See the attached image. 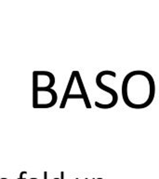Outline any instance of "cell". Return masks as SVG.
Wrapping results in <instances>:
<instances>
[{"label":"cell","mask_w":159,"mask_h":179,"mask_svg":"<svg viewBox=\"0 0 159 179\" xmlns=\"http://www.w3.org/2000/svg\"><path fill=\"white\" fill-rule=\"evenodd\" d=\"M155 94L153 77L145 71L136 70L126 75L122 83V96L125 104L135 109L149 106Z\"/></svg>","instance_id":"6da1fadb"},{"label":"cell","mask_w":159,"mask_h":179,"mask_svg":"<svg viewBox=\"0 0 159 179\" xmlns=\"http://www.w3.org/2000/svg\"><path fill=\"white\" fill-rule=\"evenodd\" d=\"M26 173H27L26 172H21V174H20V177H19V179H24V178H23V176H24Z\"/></svg>","instance_id":"277c9868"},{"label":"cell","mask_w":159,"mask_h":179,"mask_svg":"<svg viewBox=\"0 0 159 179\" xmlns=\"http://www.w3.org/2000/svg\"><path fill=\"white\" fill-rule=\"evenodd\" d=\"M44 179H48V173L44 172Z\"/></svg>","instance_id":"5b68a950"},{"label":"cell","mask_w":159,"mask_h":179,"mask_svg":"<svg viewBox=\"0 0 159 179\" xmlns=\"http://www.w3.org/2000/svg\"><path fill=\"white\" fill-rule=\"evenodd\" d=\"M31 179H37V178H31Z\"/></svg>","instance_id":"52a82bcc"},{"label":"cell","mask_w":159,"mask_h":179,"mask_svg":"<svg viewBox=\"0 0 159 179\" xmlns=\"http://www.w3.org/2000/svg\"><path fill=\"white\" fill-rule=\"evenodd\" d=\"M111 75L112 77H114V78H115L116 77V74L114 73V72H113V71H103V72H101L100 74H98V76H97V78H96V83H97V85H98V87L100 88V89H102L103 91H104V92H107L108 93H110L112 96H113V105H114V106L116 105V103H117V100H118V96H117V93H116V92L114 91V90H113L112 88H110V87H107L106 85H104L103 82H102V78H103V77L104 76V75Z\"/></svg>","instance_id":"3957f363"},{"label":"cell","mask_w":159,"mask_h":179,"mask_svg":"<svg viewBox=\"0 0 159 179\" xmlns=\"http://www.w3.org/2000/svg\"><path fill=\"white\" fill-rule=\"evenodd\" d=\"M54 179H63V173H61V177L60 178H54Z\"/></svg>","instance_id":"8992f818"},{"label":"cell","mask_w":159,"mask_h":179,"mask_svg":"<svg viewBox=\"0 0 159 179\" xmlns=\"http://www.w3.org/2000/svg\"><path fill=\"white\" fill-rule=\"evenodd\" d=\"M72 90H77V91H78V93H76L77 98L83 99L85 101V103H86V106L87 108H89L90 107L89 101L87 99V95L86 90H85V86H84V84L82 82L81 77H80L78 71H74L72 73V76L70 78V80H69V83L67 85L64 96H63V99L61 101V105H60V107L63 108V107L65 106V105H66L67 100L68 99H72V96L74 95V93H72Z\"/></svg>","instance_id":"7a4b0ae2"},{"label":"cell","mask_w":159,"mask_h":179,"mask_svg":"<svg viewBox=\"0 0 159 179\" xmlns=\"http://www.w3.org/2000/svg\"><path fill=\"white\" fill-rule=\"evenodd\" d=\"M1 179H6V178H5V177H4V178H1Z\"/></svg>","instance_id":"ba28073f"}]
</instances>
